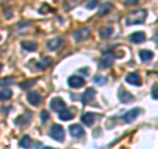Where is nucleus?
<instances>
[{"label": "nucleus", "instance_id": "35", "mask_svg": "<svg viewBox=\"0 0 158 149\" xmlns=\"http://www.w3.org/2000/svg\"><path fill=\"white\" fill-rule=\"evenodd\" d=\"M44 149H56V148H53V147H45Z\"/></svg>", "mask_w": 158, "mask_h": 149}, {"label": "nucleus", "instance_id": "20", "mask_svg": "<svg viewBox=\"0 0 158 149\" xmlns=\"http://www.w3.org/2000/svg\"><path fill=\"white\" fill-rule=\"evenodd\" d=\"M138 56H140L141 61L148 62V61H150V59L153 58V53L150 50H140L138 52Z\"/></svg>", "mask_w": 158, "mask_h": 149}, {"label": "nucleus", "instance_id": "19", "mask_svg": "<svg viewBox=\"0 0 158 149\" xmlns=\"http://www.w3.org/2000/svg\"><path fill=\"white\" fill-rule=\"evenodd\" d=\"M20 147L24 148V149H29V148H32V138L29 137L28 135H24L21 137V140H20Z\"/></svg>", "mask_w": 158, "mask_h": 149}, {"label": "nucleus", "instance_id": "26", "mask_svg": "<svg viewBox=\"0 0 158 149\" xmlns=\"http://www.w3.org/2000/svg\"><path fill=\"white\" fill-rule=\"evenodd\" d=\"M34 83H36V79H29V81H24V82H21V83H20V87L25 90V88L32 87Z\"/></svg>", "mask_w": 158, "mask_h": 149}, {"label": "nucleus", "instance_id": "10", "mask_svg": "<svg viewBox=\"0 0 158 149\" xmlns=\"http://www.w3.org/2000/svg\"><path fill=\"white\" fill-rule=\"evenodd\" d=\"M125 81L133 86H141V77L137 73H129L125 77Z\"/></svg>", "mask_w": 158, "mask_h": 149}, {"label": "nucleus", "instance_id": "23", "mask_svg": "<svg viewBox=\"0 0 158 149\" xmlns=\"http://www.w3.org/2000/svg\"><path fill=\"white\" fill-rule=\"evenodd\" d=\"M29 121H31V116H28L25 119V115H21L15 120V124H16V126H20V127H24V126H27Z\"/></svg>", "mask_w": 158, "mask_h": 149}, {"label": "nucleus", "instance_id": "28", "mask_svg": "<svg viewBox=\"0 0 158 149\" xmlns=\"http://www.w3.org/2000/svg\"><path fill=\"white\" fill-rule=\"evenodd\" d=\"M48 12H53V8L50 6H48V4H42L41 8H40V13H42V15H45Z\"/></svg>", "mask_w": 158, "mask_h": 149}, {"label": "nucleus", "instance_id": "15", "mask_svg": "<svg viewBox=\"0 0 158 149\" xmlns=\"http://www.w3.org/2000/svg\"><path fill=\"white\" fill-rule=\"evenodd\" d=\"M41 95H38L37 92H29L28 94V102L33 104V106H37V104L41 103Z\"/></svg>", "mask_w": 158, "mask_h": 149}, {"label": "nucleus", "instance_id": "3", "mask_svg": "<svg viewBox=\"0 0 158 149\" xmlns=\"http://www.w3.org/2000/svg\"><path fill=\"white\" fill-rule=\"evenodd\" d=\"M115 54L113 53H106V54H103V57L100 58V67L103 69H108V67H111L113 65V62H115Z\"/></svg>", "mask_w": 158, "mask_h": 149}, {"label": "nucleus", "instance_id": "34", "mask_svg": "<svg viewBox=\"0 0 158 149\" xmlns=\"http://www.w3.org/2000/svg\"><path fill=\"white\" fill-rule=\"evenodd\" d=\"M154 40H156V42L158 44V32L156 33V36H154Z\"/></svg>", "mask_w": 158, "mask_h": 149}, {"label": "nucleus", "instance_id": "5", "mask_svg": "<svg viewBox=\"0 0 158 149\" xmlns=\"http://www.w3.org/2000/svg\"><path fill=\"white\" fill-rule=\"evenodd\" d=\"M50 107H52V110L61 112L63 110H66V103L62 98H53L50 102Z\"/></svg>", "mask_w": 158, "mask_h": 149}, {"label": "nucleus", "instance_id": "8", "mask_svg": "<svg viewBox=\"0 0 158 149\" xmlns=\"http://www.w3.org/2000/svg\"><path fill=\"white\" fill-rule=\"evenodd\" d=\"M67 83L71 88H79L85 84V79H83L82 77H79V75H71L70 78H69Z\"/></svg>", "mask_w": 158, "mask_h": 149}, {"label": "nucleus", "instance_id": "14", "mask_svg": "<svg viewBox=\"0 0 158 149\" xmlns=\"http://www.w3.org/2000/svg\"><path fill=\"white\" fill-rule=\"evenodd\" d=\"M82 121L86 124V126H92L94 121H95V113L92 112H86L82 115Z\"/></svg>", "mask_w": 158, "mask_h": 149}, {"label": "nucleus", "instance_id": "25", "mask_svg": "<svg viewBox=\"0 0 158 149\" xmlns=\"http://www.w3.org/2000/svg\"><path fill=\"white\" fill-rule=\"evenodd\" d=\"M94 82H95L96 84H100V86H104V84H107L108 79L104 75H96L95 78H94Z\"/></svg>", "mask_w": 158, "mask_h": 149}, {"label": "nucleus", "instance_id": "33", "mask_svg": "<svg viewBox=\"0 0 158 149\" xmlns=\"http://www.w3.org/2000/svg\"><path fill=\"white\" fill-rule=\"evenodd\" d=\"M4 16H6L7 19H11V17H12V12H11V8H8L7 11H4Z\"/></svg>", "mask_w": 158, "mask_h": 149}, {"label": "nucleus", "instance_id": "22", "mask_svg": "<svg viewBox=\"0 0 158 149\" xmlns=\"http://www.w3.org/2000/svg\"><path fill=\"white\" fill-rule=\"evenodd\" d=\"M58 116H59V119H61V120H63V121H69V120H71V119L74 117L73 113L69 111V110H63V111H61V112H58Z\"/></svg>", "mask_w": 158, "mask_h": 149}, {"label": "nucleus", "instance_id": "12", "mask_svg": "<svg viewBox=\"0 0 158 149\" xmlns=\"http://www.w3.org/2000/svg\"><path fill=\"white\" fill-rule=\"evenodd\" d=\"M94 96H95V90H94V88H87V90L82 94L81 100L83 104H87V103H90V100H92Z\"/></svg>", "mask_w": 158, "mask_h": 149}, {"label": "nucleus", "instance_id": "21", "mask_svg": "<svg viewBox=\"0 0 158 149\" xmlns=\"http://www.w3.org/2000/svg\"><path fill=\"white\" fill-rule=\"evenodd\" d=\"M21 46H23V49H25L28 52H34L37 49V44L33 41H23Z\"/></svg>", "mask_w": 158, "mask_h": 149}, {"label": "nucleus", "instance_id": "2", "mask_svg": "<svg viewBox=\"0 0 158 149\" xmlns=\"http://www.w3.org/2000/svg\"><path fill=\"white\" fill-rule=\"evenodd\" d=\"M49 135H50L52 138H54L56 141H59V143H62L65 140V130L59 124H53L50 127V130H49Z\"/></svg>", "mask_w": 158, "mask_h": 149}, {"label": "nucleus", "instance_id": "29", "mask_svg": "<svg viewBox=\"0 0 158 149\" xmlns=\"http://www.w3.org/2000/svg\"><path fill=\"white\" fill-rule=\"evenodd\" d=\"M98 6H99V2H98V0H91V2L86 3V8H87V9H94V8H96Z\"/></svg>", "mask_w": 158, "mask_h": 149}, {"label": "nucleus", "instance_id": "36", "mask_svg": "<svg viewBox=\"0 0 158 149\" xmlns=\"http://www.w3.org/2000/svg\"><path fill=\"white\" fill-rule=\"evenodd\" d=\"M6 2H8V0H0V4H3V3H6Z\"/></svg>", "mask_w": 158, "mask_h": 149}, {"label": "nucleus", "instance_id": "17", "mask_svg": "<svg viewBox=\"0 0 158 149\" xmlns=\"http://www.w3.org/2000/svg\"><path fill=\"white\" fill-rule=\"evenodd\" d=\"M52 61L53 59L50 58V57H44L41 61L40 62H37V65H36V67L38 69V70H44V69H46L49 65L52 63Z\"/></svg>", "mask_w": 158, "mask_h": 149}, {"label": "nucleus", "instance_id": "11", "mask_svg": "<svg viewBox=\"0 0 158 149\" xmlns=\"http://www.w3.org/2000/svg\"><path fill=\"white\" fill-rule=\"evenodd\" d=\"M69 132H70V135L73 137H81L85 135V130H83V127H81L79 124H73V126H70Z\"/></svg>", "mask_w": 158, "mask_h": 149}, {"label": "nucleus", "instance_id": "27", "mask_svg": "<svg viewBox=\"0 0 158 149\" xmlns=\"http://www.w3.org/2000/svg\"><path fill=\"white\" fill-rule=\"evenodd\" d=\"M15 79L12 77H8V78H3L0 79V86H9V84H13Z\"/></svg>", "mask_w": 158, "mask_h": 149}, {"label": "nucleus", "instance_id": "37", "mask_svg": "<svg viewBox=\"0 0 158 149\" xmlns=\"http://www.w3.org/2000/svg\"><path fill=\"white\" fill-rule=\"evenodd\" d=\"M2 69H3V65H2V63H0V71H2Z\"/></svg>", "mask_w": 158, "mask_h": 149}, {"label": "nucleus", "instance_id": "24", "mask_svg": "<svg viewBox=\"0 0 158 149\" xmlns=\"http://www.w3.org/2000/svg\"><path fill=\"white\" fill-rule=\"evenodd\" d=\"M12 96V91L9 88H4V90H0V100H7Z\"/></svg>", "mask_w": 158, "mask_h": 149}, {"label": "nucleus", "instance_id": "1", "mask_svg": "<svg viewBox=\"0 0 158 149\" xmlns=\"http://www.w3.org/2000/svg\"><path fill=\"white\" fill-rule=\"evenodd\" d=\"M148 12L145 9H138V11L131 12L129 15H127L125 17V24L127 25H135V24H142L146 20Z\"/></svg>", "mask_w": 158, "mask_h": 149}, {"label": "nucleus", "instance_id": "6", "mask_svg": "<svg viewBox=\"0 0 158 149\" xmlns=\"http://www.w3.org/2000/svg\"><path fill=\"white\" fill-rule=\"evenodd\" d=\"M141 113V110L140 108H132V110H129L128 112H125L124 115H123V120H124L125 123H132L135 119Z\"/></svg>", "mask_w": 158, "mask_h": 149}, {"label": "nucleus", "instance_id": "31", "mask_svg": "<svg viewBox=\"0 0 158 149\" xmlns=\"http://www.w3.org/2000/svg\"><path fill=\"white\" fill-rule=\"evenodd\" d=\"M49 117H50V115H49V112H48L46 110H44V111L41 112V121H46Z\"/></svg>", "mask_w": 158, "mask_h": 149}, {"label": "nucleus", "instance_id": "13", "mask_svg": "<svg viewBox=\"0 0 158 149\" xmlns=\"http://www.w3.org/2000/svg\"><path fill=\"white\" fill-rule=\"evenodd\" d=\"M129 40L133 44H141L146 40V34L144 32H135L133 34L129 36Z\"/></svg>", "mask_w": 158, "mask_h": 149}, {"label": "nucleus", "instance_id": "32", "mask_svg": "<svg viewBox=\"0 0 158 149\" xmlns=\"http://www.w3.org/2000/svg\"><path fill=\"white\" fill-rule=\"evenodd\" d=\"M137 3H138V0H125L124 6H136Z\"/></svg>", "mask_w": 158, "mask_h": 149}, {"label": "nucleus", "instance_id": "30", "mask_svg": "<svg viewBox=\"0 0 158 149\" xmlns=\"http://www.w3.org/2000/svg\"><path fill=\"white\" fill-rule=\"evenodd\" d=\"M152 98L153 99H158V86L157 84H154L152 88Z\"/></svg>", "mask_w": 158, "mask_h": 149}, {"label": "nucleus", "instance_id": "7", "mask_svg": "<svg viewBox=\"0 0 158 149\" xmlns=\"http://www.w3.org/2000/svg\"><path fill=\"white\" fill-rule=\"evenodd\" d=\"M118 100H120L121 103H131L135 100V98H133V95L129 92V91H127L125 88H120L118 90Z\"/></svg>", "mask_w": 158, "mask_h": 149}, {"label": "nucleus", "instance_id": "16", "mask_svg": "<svg viewBox=\"0 0 158 149\" xmlns=\"http://www.w3.org/2000/svg\"><path fill=\"white\" fill-rule=\"evenodd\" d=\"M112 8H113V6L111 3H103L98 11V16H104V15H107L108 12H111Z\"/></svg>", "mask_w": 158, "mask_h": 149}, {"label": "nucleus", "instance_id": "9", "mask_svg": "<svg viewBox=\"0 0 158 149\" xmlns=\"http://www.w3.org/2000/svg\"><path fill=\"white\" fill-rule=\"evenodd\" d=\"M90 28H81V29H77L75 32H74V38L77 40V41H83V40H86L88 36H90Z\"/></svg>", "mask_w": 158, "mask_h": 149}, {"label": "nucleus", "instance_id": "18", "mask_svg": "<svg viewBox=\"0 0 158 149\" xmlns=\"http://www.w3.org/2000/svg\"><path fill=\"white\" fill-rule=\"evenodd\" d=\"M113 33V29L112 27H104V28H100V31H99V37L100 38H108L111 37Z\"/></svg>", "mask_w": 158, "mask_h": 149}, {"label": "nucleus", "instance_id": "4", "mask_svg": "<svg viewBox=\"0 0 158 149\" xmlns=\"http://www.w3.org/2000/svg\"><path fill=\"white\" fill-rule=\"evenodd\" d=\"M63 44H65V40L61 38V37H56V38H53L50 41L46 42V48H48V50L54 52V50H58L59 48H62Z\"/></svg>", "mask_w": 158, "mask_h": 149}]
</instances>
